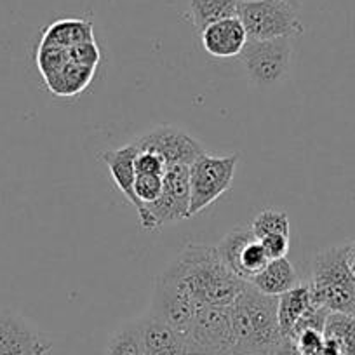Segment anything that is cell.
<instances>
[{"instance_id": "22", "label": "cell", "mask_w": 355, "mask_h": 355, "mask_svg": "<svg viewBox=\"0 0 355 355\" xmlns=\"http://www.w3.org/2000/svg\"><path fill=\"white\" fill-rule=\"evenodd\" d=\"M107 355H145L138 322H129L115 331L107 347Z\"/></svg>"}, {"instance_id": "18", "label": "cell", "mask_w": 355, "mask_h": 355, "mask_svg": "<svg viewBox=\"0 0 355 355\" xmlns=\"http://www.w3.org/2000/svg\"><path fill=\"white\" fill-rule=\"evenodd\" d=\"M94 68L84 67L75 61H68L67 64L56 70L54 73L44 78L49 91L56 96H77L82 93L94 77Z\"/></svg>"}, {"instance_id": "12", "label": "cell", "mask_w": 355, "mask_h": 355, "mask_svg": "<svg viewBox=\"0 0 355 355\" xmlns=\"http://www.w3.org/2000/svg\"><path fill=\"white\" fill-rule=\"evenodd\" d=\"M200 42L209 56L227 60L237 58L248 42V33L241 19L227 18L213 23L204 32H200Z\"/></svg>"}, {"instance_id": "7", "label": "cell", "mask_w": 355, "mask_h": 355, "mask_svg": "<svg viewBox=\"0 0 355 355\" xmlns=\"http://www.w3.org/2000/svg\"><path fill=\"white\" fill-rule=\"evenodd\" d=\"M190 355H232L235 347L230 305H199L185 336Z\"/></svg>"}, {"instance_id": "16", "label": "cell", "mask_w": 355, "mask_h": 355, "mask_svg": "<svg viewBox=\"0 0 355 355\" xmlns=\"http://www.w3.org/2000/svg\"><path fill=\"white\" fill-rule=\"evenodd\" d=\"M89 40H94L93 23L85 21V19L64 18L51 23L42 32L39 44L61 47V49H71L73 46L89 42Z\"/></svg>"}, {"instance_id": "2", "label": "cell", "mask_w": 355, "mask_h": 355, "mask_svg": "<svg viewBox=\"0 0 355 355\" xmlns=\"http://www.w3.org/2000/svg\"><path fill=\"white\" fill-rule=\"evenodd\" d=\"M235 347L232 355H272L282 343L277 296L258 291L251 282L230 305Z\"/></svg>"}, {"instance_id": "30", "label": "cell", "mask_w": 355, "mask_h": 355, "mask_svg": "<svg viewBox=\"0 0 355 355\" xmlns=\"http://www.w3.org/2000/svg\"><path fill=\"white\" fill-rule=\"evenodd\" d=\"M348 259H350V265L355 272V241L348 244Z\"/></svg>"}, {"instance_id": "15", "label": "cell", "mask_w": 355, "mask_h": 355, "mask_svg": "<svg viewBox=\"0 0 355 355\" xmlns=\"http://www.w3.org/2000/svg\"><path fill=\"white\" fill-rule=\"evenodd\" d=\"M312 305L313 298L309 282H298L295 288L286 291L284 295L277 296V317L282 336H291L298 320L309 312Z\"/></svg>"}, {"instance_id": "25", "label": "cell", "mask_w": 355, "mask_h": 355, "mask_svg": "<svg viewBox=\"0 0 355 355\" xmlns=\"http://www.w3.org/2000/svg\"><path fill=\"white\" fill-rule=\"evenodd\" d=\"M298 347V350L303 355H315L320 348L326 345V338H324L322 331L317 329H305L302 333H298L293 340Z\"/></svg>"}, {"instance_id": "17", "label": "cell", "mask_w": 355, "mask_h": 355, "mask_svg": "<svg viewBox=\"0 0 355 355\" xmlns=\"http://www.w3.org/2000/svg\"><path fill=\"white\" fill-rule=\"evenodd\" d=\"M251 284L268 296H281L298 284V274L288 258L272 259L252 279Z\"/></svg>"}, {"instance_id": "5", "label": "cell", "mask_w": 355, "mask_h": 355, "mask_svg": "<svg viewBox=\"0 0 355 355\" xmlns=\"http://www.w3.org/2000/svg\"><path fill=\"white\" fill-rule=\"evenodd\" d=\"M143 230H157L190 218V166H167L159 199L138 209Z\"/></svg>"}, {"instance_id": "6", "label": "cell", "mask_w": 355, "mask_h": 355, "mask_svg": "<svg viewBox=\"0 0 355 355\" xmlns=\"http://www.w3.org/2000/svg\"><path fill=\"white\" fill-rule=\"evenodd\" d=\"M239 153L211 155L204 152L190 164V218L202 213L234 183Z\"/></svg>"}, {"instance_id": "23", "label": "cell", "mask_w": 355, "mask_h": 355, "mask_svg": "<svg viewBox=\"0 0 355 355\" xmlns=\"http://www.w3.org/2000/svg\"><path fill=\"white\" fill-rule=\"evenodd\" d=\"M164 176H155V174H136L135 180V196L138 200V207L146 206V204L155 202L162 193Z\"/></svg>"}, {"instance_id": "14", "label": "cell", "mask_w": 355, "mask_h": 355, "mask_svg": "<svg viewBox=\"0 0 355 355\" xmlns=\"http://www.w3.org/2000/svg\"><path fill=\"white\" fill-rule=\"evenodd\" d=\"M138 152L139 150L131 141L124 146L105 150L101 153V160L110 173L112 182L135 207H138V200L135 196L136 155H138Z\"/></svg>"}, {"instance_id": "31", "label": "cell", "mask_w": 355, "mask_h": 355, "mask_svg": "<svg viewBox=\"0 0 355 355\" xmlns=\"http://www.w3.org/2000/svg\"><path fill=\"white\" fill-rule=\"evenodd\" d=\"M282 2L289 4L293 9H296V11H300V9H302V0H282Z\"/></svg>"}, {"instance_id": "3", "label": "cell", "mask_w": 355, "mask_h": 355, "mask_svg": "<svg viewBox=\"0 0 355 355\" xmlns=\"http://www.w3.org/2000/svg\"><path fill=\"white\" fill-rule=\"evenodd\" d=\"M309 286L313 303L327 312L355 313V272L348 244L331 245L313 256Z\"/></svg>"}, {"instance_id": "10", "label": "cell", "mask_w": 355, "mask_h": 355, "mask_svg": "<svg viewBox=\"0 0 355 355\" xmlns=\"http://www.w3.org/2000/svg\"><path fill=\"white\" fill-rule=\"evenodd\" d=\"M197 309H199V303H196V300L189 296V293L183 291L173 279L167 277L164 272L157 275L153 282L148 315L162 320L164 324L185 336Z\"/></svg>"}, {"instance_id": "24", "label": "cell", "mask_w": 355, "mask_h": 355, "mask_svg": "<svg viewBox=\"0 0 355 355\" xmlns=\"http://www.w3.org/2000/svg\"><path fill=\"white\" fill-rule=\"evenodd\" d=\"M68 53H70L71 61H75L78 64H84V67L94 68V70H96L98 63L101 60L96 40H89V42H82L78 46H73L71 49H68Z\"/></svg>"}, {"instance_id": "9", "label": "cell", "mask_w": 355, "mask_h": 355, "mask_svg": "<svg viewBox=\"0 0 355 355\" xmlns=\"http://www.w3.org/2000/svg\"><path fill=\"white\" fill-rule=\"evenodd\" d=\"M132 143L139 152H152L160 155L167 166H176V164L190 166L197 157L206 152L202 143L174 125H157L136 136Z\"/></svg>"}, {"instance_id": "29", "label": "cell", "mask_w": 355, "mask_h": 355, "mask_svg": "<svg viewBox=\"0 0 355 355\" xmlns=\"http://www.w3.org/2000/svg\"><path fill=\"white\" fill-rule=\"evenodd\" d=\"M315 355H343V354H341V352L338 350V348H334L333 345H329V343H327V341H326V345H324V347L320 348V350L317 352Z\"/></svg>"}, {"instance_id": "27", "label": "cell", "mask_w": 355, "mask_h": 355, "mask_svg": "<svg viewBox=\"0 0 355 355\" xmlns=\"http://www.w3.org/2000/svg\"><path fill=\"white\" fill-rule=\"evenodd\" d=\"M261 245L265 249L268 259H279L286 258L289 251V237L286 235H268V237L261 239Z\"/></svg>"}, {"instance_id": "8", "label": "cell", "mask_w": 355, "mask_h": 355, "mask_svg": "<svg viewBox=\"0 0 355 355\" xmlns=\"http://www.w3.org/2000/svg\"><path fill=\"white\" fill-rule=\"evenodd\" d=\"M291 39H248L244 49L237 58L252 84L268 87L284 78L291 64Z\"/></svg>"}, {"instance_id": "19", "label": "cell", "mask_w": 355, "mask_h": 355, "mask_svg": "<svg viewBox=\"0 0 355 355\" xmlns=\"http://www.w3.org/2000/svg\"><path fill=\"white\" fill-rule=\"evenodd\" d=\"M241 0H190L189 9L193 28L204 32L213 23L237 16Z\"/></svg>"}, {"instance_id": "21", "label": "cell", "mask_w": 355, "mask_h": 355, "mask_svg": "<svg viewBox=\"0 0 355 355\" xmlns=\"http://www.w3.org/2000/svg\"><path fill=\"white\" fill-rule=\"evenodd\" d=\"M251 232L258 241L268 237V235H286L289 237V216L288 213L279 209H263L254 216V220L249 225Z\"/></svg>"}, {"instance_id": "4", "label": "cell", "mask_w": 355, "mask_h": 355, "mask_svg": "<svg viewBox=\"0 0 355 355\" xmlns=\"http://www.w3.org/2000/svg\"><path fill=\"white\" fill-rule=\"evenodd\" d=\"M237 18L251 40L293 39L305 32L298 11L282 0H241Z\"/></svg>"}, {"instance_id": "1", "label": "cell", "mask_w": 355, "mask_h": 355, "mask_svg": "<svg viewBox=\"0 0 355 355\" xmlns=\"http://www.w3.org/2000/svg\"><path fill=\"white\" fill-rule=\"evenodd\" d=\"M199 305H232L248 282L234 274L220 258L216 245L189 244L164 268Z\"/></svg>"}, {"instance_id": "11", "label": "cell", "mask_w": 355, "mask_h": 355, "mask_svg": "<svg viewBox=\"0 0 355 355\" xmlns=\"http://www.w3.org/2000/svg\"><path fill=\"white\" fill-rule=\"evenodd\" d=\"M51 348L49 338L21 315L0 312V355H49Z\"/></svg>"}, {"instance_id": "26", "label": "cell", "mask_w": 355, "mask_h": 355, "mask_svg": "<svg viewBox=\"0 0 355 355\" xmlns=\"http://www.w3.org/2000/svg\"><path fill=\"white\" fill-rule=\"evenodd\" d=\"M167 169V164L157 153L152 152H138L136 155V174H155L164 176Z\"/></svg>"}, {"instance_id": "28", "label": "cell", "mask_w": 355, "mask_h": 355, "mask_svg": "<svg viewBox=\"0 0 355 355\" xmlns=\"http://www.w3.org/2000/svg\"><path fill=\"white\" fill-rule=\"evenodd\" d=\"M272 355H303V354L298 350L295 341L289 340V338H284L282 343L275 348V352Z\"/></svg>"}, {"instance_id": "20", "label": "cell", "mask_w": 355, "mask_h": 355, "mask_svg": "<svg viewBox=\"0 0 355 355\" xmlns=\"http://www.w3.org/2000/svg\"><path fill=\"white\" fill-rule=\"evenodd\" d=\"M324 338L343 355H355V313L329 312L324 324Z\"/></svg>"}, {"instance_id": "13", "label": "cell", "mask_w": 355, "mask_h": 355, "mask_svg": "<svg viewBox=\"0 0 355 355\" xmlns=\"http://www.w3.org/2000/svg\"><path fill=\"white\" fill-rule=\"evenodd\" d=\"M136 322L145 355H190L182 334L162 320L146 313Z\"/></svg>"}]
</instances>
